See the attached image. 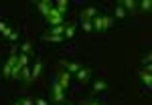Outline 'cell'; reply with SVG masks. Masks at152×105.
Masks as SVG:
<instances>
[{
	"label": "cell",
	"instance_id": "6da1fadb",
	"mask_svg": "<svg viewBox=\"0 0 152 105\" xmlns=\"http://www.w3.org/2000/svg\"><path fill=\"white\" fill-rule=\"evenodd\" d=\"M51 99L53 103H63L65 101V89L59 85L57 79H53V89H51Z\"/></svg>",
	"mask_w": 152,
	"mask_h": 105
},
{
	"label": "cell",
	"instance_id": "7a4b0ae2",
	"mask_svg": "<svg viewBox=\"0 0 152 105\" xmlns=\"http://www.w3.org/2000/svg\"><path fill=\"white\" fill-rule=\"evenodd\" d=\"M47 20V24H53V26H61V24H67L65 22V16L63 14H59V10L53 6L51 10H49V16L45 18Z\"/></svg>",
	"mask_w": 152,
	"mask_h": 105
},
{
	"label": "cell",
	"instance_id": "3957f363",
	"mask_svg": "<svg viewBox=\"0 0 152 105\" xmlns=\"http://www.w3.org/2000/svg\"><path fill=\"white\" fill-rule=\"evenodd\" d=\"M16 61H18V57H16V53H10V57L6 59V63L2 65V77H4V79H10L12 67L16 65Z\"/></svg>",
	"mask_w": 152,
	"mask_h": 105
},
{
	"label": "cell",
	"instance_id": "277c9868",
	"mask_svg": "<svg viewBox=\"0 0 152 105\" xmlns=\"http://www.w3.org/2000/svg\"><path fill=\"white\" fill-rule=\"evenodd\" d=\"M138 79L146 85V89H150V87H152V67H150V65H148L146 69L138 71Z\"/></svg>",
	"mask_w": 152,
	"mask_h": 105
},
{
	"label": "cell",
	"instance_id": "5b68a950",
	"mask_svg": "<svg viewBox=\"0 0 152 105\" xmlns=\"http://www.w3.org/2000/svg\"><path fill=\"white\" fill-rule=\"evenodd\" d=\"M95 16H97V8H95V6H87V8H83V10L79 12L81 22H91Z\"/></svg>",
	"mask_w": 152,
	"mask_h": 105
},
{
	"label": "cell",
	"instance_id": "8992f818",
	"mask_svg": "<svg viewBox=\"0 0 152 105\" xmlns=\"http://www.w3.org/2000/svg\"><path fill=\"white\" fill-rule=\"evenodd\" d=\"M57 81H59V85H61L63 89H67L69 83H71V73H67L65 69H61V71H59V75H57Z\"/></svg>",
	"mask_w": 152,
	"mask_h": 105
},
{
	"label": "cell",
	"instance_id": "52a82bcc",
	"mask_svg": "<svg viewBox=\"0 0 152 105\" xmlns=\"http://www.w3.org/2000/svg\"><path fill=\"white\" fill-rule=\"evenodd\" d=\"M37 8H39V12H41L45 18H47L49 10L53 8V2H49V0H39V2H37Z\"/></svg>",
	"mask_w": 152,
	"mask_h": 105
},
{
	"label": "cell",
	"instance_id": "ba28073f",
	"mask_svg": "<svg viewBox=\"0 0 152 105\" xmlns=\"http://www.w3.org/2000/svg\"><path fill=\"white\" fill-rule=\"evenodd\" d=\"M61 69H65L67 73H77L81 69V65L75 63V61H61Z\"/></svg>",
	"mask_w": 152,
	"mask_h": 105
},
{
	"label": "cell",
	"instance_id": "9c48e42d",
	"mask_svg": "<svg viewBox=\"0 0 152 105\" xmlns=\"http://www.w3.org/2000/svg\"><path fill=\"white\" fill-rule=\"evenodd\" d=\"M120 4L124 6V10H130V14H136L138 12V2L136 0H122Z\"/></svg>",
	"mask_w": 152,
	"mask_h": 105
},
{
	"label": "cell",
	"instance_id": "30bf717a",
	"mask_svg": "<svg viewBox=\"0 0 152 105\" xmlns=\"http://www.w3.org/2000/svg\"><path fill=\"white\" fill-rule=\"evenodd\" d=\"M89 77H91V69H89V67H81V69L77 71V79H79V83H87Z\"/></svg>",
	"mask_w": 152,
	"mask_h": 105
},
{
	"label": "cell",
	"instance_id": "8fae6325",
	"mask_svg": "<svg viewBox=\"0 0 152 105\" xmlns=\"http://www.w3.org/2000/svg\"><path fill=\"white\" fill-rule=\"evenodd\" d=\"M41 71H43V61H41V59H37V61H35V67H33V73H31V79H33V81L41 77Z\"/></svg>",
	"mask_w": 152,
	"mask_h": 105
},
{
	"label": "cell",
	"instance_id": "7c38bea8",
	"mask_svg": "<svg viewBox=\"0 0 152 105\" xmlns=\"http://www.w3.org/2000/svg\"><path fill=\"white\" fill-rule=\"evenodd\" d=\"M41 41H45V43H55V45H59V43H63L65 41V36H57V35H45L41 36Z\"/></svg>",
	"mask_w": 152,
	"mask_h": 105
},
{
	"label": "cell",
	"instance_id": "4fadbf2b",
	"mask_svg": "<svg viewBox=\"0 0 152 105\" xmlns=\"http://www.w3.org/2000/svg\"><path fill=\"white\" fill-rule=\"evenodd\" d=\"M105 89H107V83H105L104 79H97V81L94 83V89H91V91H94V93H102Z\"/></svg>",
	"mask_w": 152,
	"mask_h": 105
},
{
	"label": "cell",
	"instance_id": "5bb4252c",
	"mask_svg": "<svg viewBox=\"0 0 152 105\" xmlns=\"http://www.w3.org/2000/svg\"><path fill=\"white\" fill-rule=\"evenodd\" d=\"M91 24H94V30H97V33H104V22H102V14H97L94 20H91Z\"/></svg>",
	"mask_w": 152,
	"mask_h": 105
},
{
	"label": "cell",
	"instance_id": "9a60e30c",
	"mask_svg": "<svg viewBox=\"0 0 152 105\" xmlns=\"http://www.w3.org/2000/svg\"><path fill=\"white\" fill-rule=\"evenodd\" d=\"M102 22H104V30H107V28L114 26V18L110 14H102Z\"/></svg>",
	"mask_w": 152,
	"mask_h": 105
},
{
	"label": "cell",
	"instance_id": "2e32d148",
	"mask_svg": "<svg viewBox=\"0 0 152 105\" xmlns=\"http://www.w3.org/2000/svg\"><path fill=\"white\" fill-rule=\"evenodd\" d=\"M18 79H20L23 83H26V85L33 81V79H31V71H28V67H24V69L20 71V77H18Z\"/></svg>",
	"mask_w": 152,
	"mask_h": 105
},
{
	"label": "cell",
	"instance_id": "e0dca14e",
	"mask_svg": "<svg viewBox=\"0 0 152 105\" xmlns=\"http://www.w3.org/2000/svg\"><path fill=\"white\" fill-rule=\"evenodd\" d=\"M138 8H140L142 12H150L152 10V0H140V2H138Z\"/></svg>",
	"mask_w": 152,
	"mask_h": 105
},
{
	"label": "cell",
	"instance_id": "ac0fdd59",
	"mask_svg": "<svg viewBox=\"0 0 152 105\" xmlns=\"http://www.w3.org/2000/svg\"><path fill=\"white\" fill-rule=\"evenodd\" d=\"M67 6H69L67 0H57V4H55V8L59 10V14H63V16H65V12H67Z\"/></svg>",
	"mask_w": 152,
	"mask_h": 105
},
{
	"label": "cell",
	"instance_id": "d6986e66",
	"mask_svg": "<svg viewBox=\"0 0 152 105\" xmlns=\"http://www.w3.org/2000/svg\"><path fill=\"white\" fill-rule=\"evenodd\" d=\"M114 14H116V18H120V20H124L126 18V10H124V6L118 2V6L114 8Z\"/></svg>",
	"mask_w": 152,
	"mask_h": 105
},
{
	"label": "cell",
	"instance_id": "ffe728a7",
	"mask_svg": "<svg viewBox=\"0 0 152 105\" xmlns=\"http://www.w3.org/2000/svg\"><path fill=\"white\" fill-rule=\"evenodd\" d=\"M73 35H75V24H67V28H65V38H73Z\"/></svg>",
	"mask_w": 152,
	"mask_h": 105
},
{
	"label": "cell",
	"instance_id": "44dd1931",
	"mask_svg": "<svg viewBox=\"0 0 152 105\" xmlns=\"http://www.w3.org/2000/svg\"><path fill=\"white\" fill-rule=\"evenodd\" d=\"M20 51H23V55H28V57H31V53H33V45H31V43H23Z\"/></svg>",
	"mask_w": 152,
	"mask_h": 105
},
{
	"label": "cell",
	"instance_id": "7402d4cb",
	"mask_svg": "<svg viewBox=\"0 0 152 105\" xmlns=\"http://www.w3.org/2000/svg\"><path fill=\"white\" fill-rule=\"evenodd\" d=\"M81 28L85 30V33H91V30H94V24L91 22H81Z\"/></svg>",
	"mask_w": 152,
	"mask_h": 105
},
{
	"label": "cell",
	"instance_id": "603a6c76",
	"mask_svg": "<svg viewBox=\"0 0 152 105\" xmlns=\"http://www.w3.org/2000/svg\"><path fill=\"white\" fill-rule=\"evenodd\" d=\"M20 101V105H35V101L31 99V97H23V99H18Z\"/></svg>",
	"mask_w": 152,
	"mask_h": 105
},
{
	"label": "cell",
	"instance_id": "cb8c5ba5",
	"mask_svg": "<svg viewBox=\"0 0 152 105\" xmlns=\"http://www.w3.org/2000/svg\"><path fill=\"white\" fill-rule=\"evenodd\" d=\"M12 30H14L12 26H6V28H4V33H2V38H8V36L12 35Z\"/></svg>",
	"mask_w": 152,
	"mask_h": 105
},
{
	"label": "cell",
	"instance_id": "d4e9b609",
	"mask_svg": "<svg viewBox=\"0 0 152 105\" xmlns=\"http://www.w3.org/2000/svg\"><path fill=\"white\" fill-rule=\"evenodd\" d=\"M35 101V105H49V101L47 99H43V97H39V99H33Z\"/></svg>",
	"mask_w": 152,
	"mask_h": 105
},
{
	"label": "cell",
	"instance_id": "484cf974",
	"mask_svg": "<svg viewBox=\"0 0 152 105\" xmlns=\"http://www.w3.org/2000/svg\"><path fill=\"white\" fill-rule=\"evenodd\" d=\"M150 61H152V55H150V53H148V55H146V57L142 59V63H144V65H146V67H148V65H150Z\"/></svg>",
	"mask_w": 152,
	"mask_h": 105
},
{
	"label": "cell",
	"instance_id": "4316f807",
	"mask_svg": "<svg viewBox=\"0 0 152 105\" xmlns=\"http://www.w3.org/2000/svg\"><path fill=\"white\" fill-rule=\"evenodd\" d=\"M81 105H102V103H97V101H91V99H85V101H81Z\"/></svg>",
	"mask_w": 152,
	"mask_h": 105
},
{
	"label": "cell",
	"instance_id": "83f0119b",
	"mask_svg": "<svg viewBox=\"0 0 152 105\" xmlns=\"http://www.w3.org/2000/svg\"><path fill=\"white\" fill-rule=\"evenodd\" d=\"M16 38H18V28H16V30H12V35L8 36V41H16Z\"/></svg>",
	"mask_w": 152,
	"mask_h": 105
},
{
	"label": "cell",
	"instance_id": "f1b7e54d",
	"mask_svg": "<svg viewBox=\"0 0 152 105\" xmlns=\"http://www.w3.org/2000/svg\"><path fill=\"white\" fill-rule=\"evenodd\" d=\"M8 26V22H4V20H0V33H4V28Z\"/></svg>",
	"mask_w": 152,
	"mask_h": 105
},
{
	"label": "cell",
	"instance_id": "f546056e",
	"mask_svg": "<svg viewBox=\"0 0 152 105\" xmlns=\"http://www.w3.org/2000/svg\"><path fill=\"white\" fill-rule=\"evenodd\" d=\"M12 105H20V101H14V103H12Z\"/></svg>",
	"mask_w": 152,
	"mask_h": 105
},
{
	"label": "cell",
	"instance_id": "4dcf8cb0",
	"mask_svg": "<svg viewBox=\"0 0 152 105\" xmlns=\"http://www.w3.org/2000/svg\"><path fill=\"white\" fill-rule=\"evenodd\" d=\"M65 105H73V103H65Z\"/></svg>",
	"mask_w": 152,
	"mask_h": 105
}]
</instances>
